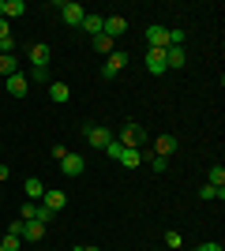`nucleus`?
<instances>
[{"label": "nucleus", "mask_w": 225, "mask_h": 251, "mask_svg": "<svg viewBox=\"0 0 225 251\" xmlns=\"http://www.w3.org/2000/svg\"><path fill=\"white\" fill-rule=\"evenodd\" d=\"M113 139H117L120 147H143V143H147V131H143L139 124H124Z\"/></svg>", "instance_id": "nucleus-1"}, {"label": "nucleus", "mask_w": 225, "mask_h": 251, "mask_svg": "<svg viewBox=\"0 0 225 251\" xmlns=\"http://www.w3.org/2000/svg\"><path fill=\"white\" fill-rule=\"evenodd\" d=\"M124 68H128V52L113 49V52L105 56V68H101V75H105V79H117V75L124 72Z\"/></svg>", "instance_id": "nucleus-2"}, {"label": "nucleus", "mask_w": 225, "mask_h": 251, "mask_svg": "<svg viewBox=\"0 0 225 251\" xmlns=\"http://www.w3.org/2000/svg\"><path fill=\"white\" fill-rule=\"evenodd\" d=\"M147 42H150V49H169V26L150 23L147 26Z\"/></svg>", "instance_id": "nucleus-3"}, {"label": "nucleus", "mask_w": 225, "mask_h": 251, "mask_svg": "<svg viewBox=\"0 0 225 251\" xmlns=\"http://www.w3.org/2000/svg\"><path fill=\"white\" fill-rule=\"evenodd\" d=\"M83 15H86V8H83V4H75V0L60 4V19H64L68 26H79V23H83Z\"/></svg>", "instance_id": "nucleus-4"}, {"label": "nucleus", "mask_w": 225, "mask_h": 251, "mask_svg": "<svg viewBox=\"0 0 225 251\" xmlns=\"http://www.w3.org/2000/svg\"><path fill=\"white\" fill-rule=\"evenodd\" d=\"M176 147H180V139H176V135H158V139H154V150H150V154L173 157V154H176Z\"/></svg>", "instance_id": "nucleus-5"}, {"label": "nucleus", "mask_w": 225, "mask_h": 251, "mask_svg": "<svg viewBox=\"0 0 225 251\" xmlns=\"http://www.w3.org/2000/svg\"><path fill=\"white\" fill-rule=\"evenodd\" d=\"M8 94H11V98H26V94H30V79H26L23 72L8 75Z\"/></svg>", "instance_id": "nucleus-6"}, {"label": "nucleus", "mask_w": 225, "mask_h": 251, "mask_svg": "<svg viewBox=\"0 0 225 251\" xmlns=\"http://www.w3.org/2000/svg\"><path fill=\"white\" fill-rule=\"evenodd\" d=\"M83 169H86V161L79 154H64L60 157V173H64V176H83Z\"/></svg>", "instance_id": "nucleus-7"}, {"label": "nucleus", "mask_w": 225, "mask_h": 251, "mask_svg": "<svg viewBox=\"0 0 225 251\" xmlns=\"http://www.w3.org/2000/svg\"><path fill=\"white\" fill-rule=\"evenodd\" d=\"M105 38H113V42H117V38H124V34H128V19H120V15H105Z\"/></svg>", "instance_id": "nucleus-8"}, {"label": "nucleus", "mask_w": 225, "mask_h": 251, "mask_svg": "<svg viewBox=\"0 0 225 251\" xmlns=\"http://www.w3.org/2000/svg\"><path fill=\"white\" fill-rule=\"evenodd\" d=\"M26 56H30L34 68H49V56H53V52H49V45H45V42H34L30 49H26Z\"/></svg>", "instance_id": "nucleus-9"}, {"label": "nucleus", "mask_w": 225, "mask_h": 251, "mask_svg": "<svg viewBox=\"0 0 225 251\" xmlns=\"http://www.w3.org/2000/svg\"><path fill=\"white\" fill-rule=\"evenodd\" d=\"M79 30H86L90 38H98V34L105 30V15H94V11H86L83 23H79Z\"/></svg>", "instance_id": "nucleus-10"}, {"label": "nucleus", "mask_w": 225, "mask_h": 251, "mask_svg": "<svg viewBox=\"0 0 225 251\" xmlns=\"http://www.w3.org/2000/svg\"><path fill=\"white\" fill-rule=\"evenodd\" d=\"M109 139H113V131H109V127H86V143H90L94 150H105Z\"/></svg>", "instance_id": "nucleus-11"}, {"label": "nucleus", "mask_w": 225, "mask_h": 251, "mask_svg": "<svg viewBox=\"0 0 225 251\" xmlns=\"http://www.w3.org/2000/svg\"><path fill=\"white\" fill-rule=\"evenodd\" d=\"M147 72H154V75L169 72V64H165V49H147Z\"/></svg>", "instance_id": "nucleus-12"}, {"label": "nucleus", "mask_w": 225, "mask_h": 251, "mask_svg": "<svg viewBox=\"0 0 225 251\" xmlns=\"http://www.w3.org/2000/svg\"><path fill=\"white\" fill-rule=\"evenodd\" d=\"M117 161H120L124 169H139V165H143V147H124Z\"/></svg>", "instance_id": "nucleus-13"}, {"label": "nucleus", "mask_w": 225, "mask_h": 251, "mask_svg": "<svg viewBox=\"0 0 225 251\" xmlns=\"http://www.w3.org/2000/svg\"><path fill=\"white\" fill-rule=\"evenodd\" d=\"M15 15H26V4L23 0H0V19H15Z\"/></svg>", "instance_id": "nucleus-14"}, {"label": "nucleus", "mask_w": 225, "mask_h": 251, "mask_svg": "<svg viewBox=\"0 0 225 251\" xmlns=\"http://www.w3.org/2000/svg\"><path fill=\"white\" fill-rule=\"evenodd\" d=\"M42 206H49L56 214V210L68 206V195H64V191H45V195H42Z\"/></svg>", "instance_id": "nucleus-15"}, {"label": "nucleus", "mask_w": 225, "mask_h": 251, "mask_svg": "<svg viewBox=\"0 0 225 251\" xmlns=\"http://www.w3.org/2000/svg\"><path fill=\"white\" fill-rule=\"evenodd\" d=\"M23 191H26V199H30V202H42V195H45V184H42L38 176H30L26 184H23Z\"/></svg>", "instance_id": "nucleus-16"}, {"label": "nucleus", "mask_w": 225, "mask_h": 251, "mask_svg": "<svg viewBox=\"0 0 225 251\" xmlns=\"http://www.w3.org/2000/svg\"><path fill=\"white\" fill-rule=\"evenodd\" d=\"M42 236H45V225H42V221H23V240H34V244H38Z\"/></svg>", "instance_id": "nucleus-17"}, {"label": "nucleus", "mask_w": 225, "mask_h": 251, "mask_svg": "<svg viewBox=\"0 0 225 251\" xmlns=\"http://www.w3.org/2000/svg\"><path fill=\"white\" fill-rule=\"evenodd\" d=\"M165 64H169V72H173V68H184V64H188V56H184V49H176V45H169V49H165Z\"/></svg>", "instance_id": "nucleus-18"}, {"label": "nucleus", "mask_w": 225, "mask_h": 251, "mask_svg": "<svg viewBox=\"0 0 225 251\" xmlns=\"http://www.w3.org/2000/svg\"><path fill=\"white\" fill-rule=\"evenodd\" d=\"M15 72H19V64H15V56H11V52H0V75L8 79V75H15Z\"/></svg>", "instance_id": "nucleus-19"}, {"label": "nucleus", "mask_w": 225, "mask_h": 251, "mask_svg": "<svg viewBox=\"0 0 225 251\" xmlns=\"http://www.w3.org/2000/svg\"><path fill=\"white\" fill-rule=\"evenodd\" d=\"M143 161H147L154 173H165V169H169V157H158V154H143Z\"/></svg>", "instance_id": "nucleus-20"}, {"label": "nucleus", "mask_w": 225, "mask_h": 251, "mask_svg": "<svg viewBox=\"0 0 225 251\" xmlns=\"http://www.w3.org/2000/svg\"><path fill=\"white\" fill-rule=\"evenodd\" d=\"M94 49L101 52V56H109V52L117 49V42H113V38H105V34H98V38H94Z\"/></svg>", "instance_id": "nucleus-21"}, {"label": "nucleus", "mask_w": 225, "mask_h": 251, "mask_svg": "<svg viewBox=\"0 0 225 251\" xmlns=\"http://www.w3.org/2000/svg\"><path fill=\"white\" fill-rule=\"evenodd\" d=\"M199 199H225V188H214V184H203V188H199Z\"/></svg>", "instance_id": "nucleus-22"}, {"label": "nucleus", "mask_w": 225, "mask_h": 251, "mask_svg": "<svg viewBox=\"0 0 225 251\" xmlns=\"http://www.w3.org/2000/svg\"><path fill=\"white\" fill-rule=\"evenodd\" d=\"M206 184H214V188H225V169L214 165L210 173H206Z\"/></svg>", "instance_id": "nucleus-23"}, {"label": "nucleus", "mask_w": 225, "mask_h": 251, "mask_svg": "<svg viewBox=\"0 0 225 251\" xmlns=\"http://www.w3.org/2000/svg\"><path fill=\"white\" fill-rule=\"evenodd\" d=\"M49 98L53 101H68V83H49Z\"/></svg>", "instance_id": "nucleus-24"}, {"label": "nucleus", "mask_w": 225, "mask_h": 251, "mask_svg": "<svg viewBox=\"0 0 225 251\" xmlns=\"http://www.w3.org/2000/svg\"><path fill=\"white\" fill-rule=\"evenodd\" d=\"M34 214H38V202L26 199V202H23V210H19V218H23V221H34Z\"/></svg>", "instance_id": "nucleus-25"}, {"label": "nucleus", "mask_w": 225, "mask_h": 251, "mask_svg": "<svg viewBox=\"0 0 225 251\" xmlns=\"http://www.w3.org/2000/svg\"><path fill=\"white\" fill-rule=\"evenodd\" d=\"M26 79H34V83H53V79H49V68H34Z\"/></svg>", "instance_id": "nucleus-26"}, {"label": "nucleus", "mask_w": 225, "mask_h": 251, "mask_svg": "<svg viewBox=\"0 0 225 251\" xmlns=\"http://www.w3.org/2000/svg\"><path fill=\"white\" fill-rule=\"evenodd\" d=\"M180 244H184V236H180V232H165V248H180Z\"/></svg>", "instance_id": "nucleus-27"}, {"label": "nucleus", "mask_w": 225, "mask_h": 251, "mask_svg": "<svg viewBox=\"0 0 225 251\" xmlns=\"http://www.w3.org/2000/svg\"><path fill=\"white\" fill-rule=\"evenodd\" d=\"M34 221H42V225H45V221H53V210L38 202V214H34Z\"/></svg>", "instance_id": "nucleus-28"}, {"label": "nucleus", "mask_w": 225, "mask_h": 251, "mask_svg": "<svg viewBox=\"0 0 225 251\" xmlns=\"http://www.w3.org/2000/svg\"><path fill=\"white\" fill-rule=\"evenodd\" d=\"M0 251H19V236H4V240H0Z\"/></svg>", "instance_id": "nucleus-29"}, {"label": "nucleus", "mask_w": 225, "mask_h": 251, "mask_svg": "<svg viewBox=\"0 0 225 251\" xmlns=\"http://www.w3.org/2000/svg\"><path fill=\"white\" fill-rule=\"evenodd\" d=\"M8 236H19V240H23V218L19 221H8Z\"/></svg>", "instance_id": "nucleus-30"}, {"label": "nucleus", "mask_w": 225, "mask_h": 251, "mask_svg": "<svg viewBox=\"0 0 225 251\" xmlns=\"http://www.w3.org/2000/svg\"><path fill=\"white\" fill-rule=\"evenodd\" d=\"M120 150H124V147H120L117 139H109V147H105V154H109V157H120Z\"/></svg>", "instance_id": "nucleus-31"}, {"label": "nucleus", "mask_w": 225, "mask_h": 251, "mask_svg": "<svg viewBox=\"0 0 225 251\" xmlns=\"http://www.w3.org/2000/svg\"><path fill=\"white\" fill-rule=\"evenodd\" d=\"M195 251H222V244H214V240H206V244H199Z\"/></svg>", "instance_id": "nucleus-32"}, {"label": "nucleus", "mask_w": 225, "mask_h": 251, "mask_svg": "<svg viewBox=\"0 0 225 251\" xmlns=\"http://www.w3.org/2000/svg\"><path fill=\"white\" fill-rule=\"evenodd\" d=\"M0 180H8V165L4 161H0Z\"/></svg>", "instance_id": "nucleus-33"}, {"label": "nucleus", "mask_w": 225, "mask_h": 251, "mask_svg": "<svg viewBox=\"0 0 225 251\" xmlns=\"http://www.w3.org/2000/svg\"><path fill=\"white\" fill-rule=\"evenodd\" d=\"M75 251H98V248H90V244H83V248H75Z\"/></svg>", "instance_id": "nucleus-34"}, {"label": "nucleus", "mask_w": 225, "mask_h": 251, "mask_svg": "<svg viewBox=\"0 0 225 251\" xmlns=\"http://www.w3.org/2000/svg\"><path fill=\"white\" fill-rule=\"evenodd\" d=\"M0 154H4V143H0Z\"/></svg>", "instance_id": "nucleus-35"}]
</instances>
